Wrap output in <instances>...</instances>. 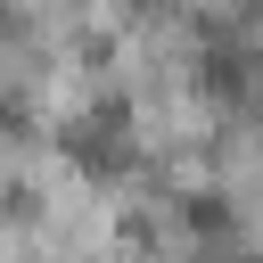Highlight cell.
<instances>
[{
  "label": "cell",
  "mask_w": 263,
  "mask_h": 263,
  "mask_svg": "<svg viewBox=\"0 0 263 263\" xmlns=\"http://www.w3.org/2000/svg\"><path fill=\"white\" fill-rule=\"evenodd\" d=\"M255 82H263V58H255Z\"/></svg>",
  "instance_id": "6da1fadb"
}]
</instances>
